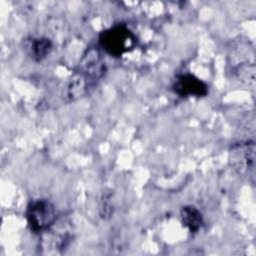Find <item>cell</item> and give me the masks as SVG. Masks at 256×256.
<instances>
[{
	"label": "cell",
	"mask_w": 256,
	"mask_h": 256,
	"mask_svg": "<svg viewBox=\"0 0 256 256\" xmlns=\"http://www.w3.org/2000/svg\"><path fill=\"white\" fill-rule=\"evenodd\" d=\"M136 37L124 24H116L99 35L100 47L109 55L120 57L131 51L136 45Z\"/></svg>",
	"instance_id": "cell-1"
},
{
	"label": "cell",
	"mask_w": 256,
	"mask_h": 256,
	"mask_svg": "<svg viewBox=\"0 0 256 256\" xmlns=\"http://www.w3.org/2000/svg\"><path fill=\"white\" fill-rule=\"evenodd\" d=\"M26 219L30 229L40 233L50 229L57 219L54 204L48 199H34L29 202L26 209Z\"/></svg>",
	"instance_id": "cell-2"
},
{
	"label": "cell",
	"mask_w": 256,
	"mask_h": 256,
	"mask_svg": "<svg viewBox=\"0 0 256 256\" xmlns=\"http://www.w3.org/2000/svg\"><path fill=\"white\" fill-rule=\"evenodd\" d=\"M79 68V75L84 79L89 87L101 79L106 71L105 63L103 62L99 52L95 49H89L86 52L80 62Z\"/></svg>",
	"instance_id": "cell-3"
},
{
	"label": "cell",
	"mask_w": 256,
	"mask_h": 256,
	"mask_svg": "<svg viewBox=\"0 0 256 256\" xmlns=\"http://www.w3.org/2000/svg\"><path fill=\"white\" fill-rule=\"evenodd\" d=\"M172 90L180 97H204L208 93V85L197 76L184 73L176 76L172 84Z\"/></svg>",
	"instance_id": "cell-4"
},
{
	"label": "cell",
	"mask_w": 256,
	"mask_h": 256,
	"mask_svg": "<svg viewBox=\"0 0 256 256\" xmlns=\"http://www.w3.org/2000/svg\"><path fill=\"white\" fill-rule=\"evenodd\" d=\"M182 224L191 232L196 233L203 225V215L196 207L187 205L182 207L180 211Z\"/></svg>",
	"instance_id": "cell-5"
},
{
	"label": "cell",
	"mask_w": 256,
	"mask_h": 256,
	"mask_svg": "<svg viewBox=\"0 0 256 256\" xmlns=\"http://www.w3.org/2000/svg\"><path fill=\"white\" fill-rule=\"evenodd\" d=\"M51 49H52V42L50 39L46 37L36 38V39H33L30 44V47H29L30 56L34 61L40 62L49 55Z\"/></svg>",
	"instance_id": "cell-6"
}]
</instances>
